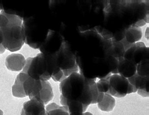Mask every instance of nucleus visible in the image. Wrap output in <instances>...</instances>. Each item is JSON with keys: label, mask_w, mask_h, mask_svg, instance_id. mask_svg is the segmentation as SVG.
I'll use <instances>...</instances> for the list:
<instances>
[{"label": "nucleus", "mask_w": 149, "mask_h": 115, "mask_svg": "<svg viewBox=\"0 0 149 115\" xmlns=\"http://www.w3.org/2000/svg\"><path fill=\"white\" fill-rule=\"evenodd\" d=\"M0 15V27L3 34L2 45L10 52L21 49L25 43L23 19L9 10H1Z\"/></svg>", "instance_id": "f257e3e1"}, {"label": "nucleus", "mask_w": 149, "mask_h": 115, "mask_svg": "<svg viewBox=\"0 0 149 115\" xmlns=\"http://www.w3.org/2000/svg\"><path fill=\"white\" fill-rule=\"evenodd\" d=\"M61 95L65 98L81 102L86 110L92 104L93 97L88 78L78 72H74L60 83Z\"/></svg>", "instance_id": "f03ea898"}, {"label": "nucleus", "mask_w": 149, "mask_h": 115, "mask_svg": "<svg viewBox=\"0 0 149 115\" xmlns=\"http://www.w3.org/2000/svg\"><path fill=\"white\" fill-rule=\"evenodd\" d=\"M25 43L34 49H38L45 39L47 33L33 17L23 20ZM48 32V31H47Z\"/></svg>", "instance_id": "7ed1b4c3"}, {"label": "nucleus", "mask_w": 149, "mask_h": 115, "mask_svg": "<svg viewBox=\"0 0 149 115\" xmlns=\"http://www.w3.org/2000/svg\"><path fill=\"white\" fill-rule=\"evenodd\" d=\"M22 72L36 80L48 81L51 78L47 72L45 55L42 53L27 59Z\"/></svg>", "instance_id": "20e7f679"}, {"label": "nucleus", "mask_w": 149, "mask_h": 115, "mask_svg": "<svg viewBox=\"0 0 149 115\" xmlns=\"http://www.w3.org/2000/svg\"><path fill=\"white\" fill-rule=\"evenodd\" d=\"M65 41L60 33L49 30L45 39L38 49L43 54H54L58 52Z\"/></svg>", "instance_id": "39448f33"}, {"label": "nucleus", "mask_w": 149, "mask_h": 115, "mask_svg": "<svg viewBox=\"0 0 149 115\" xmlns=\"http://www.w3.org/2000/svg\"><path fill=\"white\" fill-rule=\"evenodd\" d=\"M56 55L59 67L63 71L72 69L78 65L76 56L65 41L58 52L56 53Z\"/></svg>", "instance_id": "423d86ee"}, {"label": "nucleus", "mask_w": 149, "mask_h": 115, "mask_svg": "<svg viewBox=\"0 0 149 115\" xmlns=\"http://www.w3.org/2000/svg\"><path fill=\"white\" fill-rule=\"evenodd\" d=\"M129 83L127 78L119 74L112 75L109 78L108 94L117 98H123L127 94Z\"/></svg>", "instance_id": "0eeeda50"}, {"label": "nucleus", "mask_w": 149, "mask_h": 115, "mask_svg": "<svg viewBox=\"0 0 149 115\" xmlns=\"http://www.w3.org/2000/svg\"><path fill=\"white\" fill-rule=\"evenodd\" d=\"M21 112L24 115H47L45 104L36 99L24 103Z\"/></svg>", "instance_id": "6e6552de"}, {"label": "nucleus", "mask_w": 149, "mask_h": 115, "mask_svg": "<svg viewBox=\"0 0 149 115\" xmlns=\"http://www.w3.org/2000/svg\"><path fill=\"white\" fill-rule=\"evenodd\" d=\"M118 59V74L128 79L136 74V64L132 61L125 59L124 57L119 58Z\"/></svg>", "instance_id": "1a4fd4ad"}, {"label": "nucleus", "mask_w": 149, "mask_h": 115, "mask_svg": "<svg viewBox=\"0 0 149 115\" xmlns=\"http://www.w3.org/2000/svg\"><path fill=\"white\" fill-rule=\"evenodd\" d=\"M26 63L24 56L20 54H12L7 56L6 65L8 70L19 72L23 70Z\"/></svg>", "instance_id": "9d476101"}, {"label": "nucleus", "mask_w": 149, "mask_h": 115, "mask_svg": "<svg viewBox=\"0 0 149 115\" xmlns=\"http://www.w3.org/2000/svg\"><path fill=\"white\" fill-rule=\"evenodd\" d=\"M60 103L67 108L69 114H83L86 111L84 106L79 101L65 98L61 95Z\"/></svg>", "instance_id": "9b49d317"}, {"label": "nucleus", "mask_w": 149, "mask_h": 115, "mask_svg": "<svg viewBox=\"0 0 149 115\" xmlns=\"http://www.w3.org/2000/svg\"><path fill=\"white\" fill-rule=\"evenodd\" d=\"M28 75L21 72L18 75L12 86V92L13 95L17 98H24L26 97L23 88V83Z\"/></svg>", "instance_id": "f8f14e48"}, {"label": "nucleus", "mask_w": 149, "mask_h": 115, "mask_svg": "<svg viewBox=\"0 0 149 115\" xmlns=\"http://www.w3.org/2000/svg\"><path fill=\"white\" fill-rule=\"evenodd\" d=\"M126 40L130 44L139 42L142 37V29L132 25L126 30L125 34Z\"/></svg>", "instance_id": "ddd939ff"}, {"label": "nucleus", "mask_w": 149, "mask_h": 115, "mask_svg": "<svg viewBox=\"0 0 149 115\" xmlns=\"http://www.w3.org/2000/svg\"><path fill=\"white\" fill-rule=\"evenodd\" d=\"M136 48L133 53L132 62L136 65L142 61L149 60V48L146 45L140 47L136 45Z\"/></svg>", "instance_id": "4468645a"}, {"label": "nucleus", "mask_w": 149, "mask_h": 115, "mask_svg": "<svg viewBox=\"0 0 149 115\" xmlns=\"http://www.w3.org/2000/svg\"><path fill=\"white\" fill-rule=\"evenodd\" d=\"M97 104L99 109L101 111L109 112L113 111L115 107L116 100L110 94L105 93L102 101Z\"/></svg>", "instance_id": "2eb2a0df"}, {"label": "nucleus", "mask_w": 149, "mask_h": 115, "mask_svg": "<svg viewBox=\"0 0 149 115\" xmlns=\"http://www.w3.org/2000/svg\"><path fill=\"white\" fill-rule=\"evenodd\" d=\"M125 48L124 44L119 41H114L112 42V45L109 48V55L115 57L118 59L123 57L125 54Z\"/></svg>", "instance_id": "dca6fc26"}, {"label": "nucleus", "mask_w": 149, "mask_h": 115, "mask_svg": "<svg viewBox=\"0 0 149 115\" xmlns=\"http://www.w3.org/2000/svg\"><path fill=\"white\" fill-rule=\"evenodd\" d=\"M136 73L142 77L149 76V60L142 61L136 65Z\"/></svg>", "instance_id": "f3484780"}, {"label": "nucleus", "mask_w": 149, "mask_h": 115, "mask_svg": "<svg viewBox=\"0 0 149 115\" xmlns=\"http://www.w3.org/2000/svg\"><path fill=\"white\" fill-rule=\"evenodd\" d=\"M97 89L100 93L108 94L109 88V79L101 78L96 82Z\"/></svg>", "instance_id": "a211bd4d"}, {"label": "nucleus", "mask_w": 149, "mask_h": 115, "mask_svg": "<svg viewBox=\"0 0 149 115\" xmlns=\"http://www.w3.org/2000/svg\"><path fill=\"white\" fill-rule=\"evenodd\" d=\"M108 59H109V62L111 67V74L112 75L118 74V59L115 57L109 56V55L108 57Z\"/></svg>", "instance_id": "6ab92c4d"}, {"label": "nucleus", "mask_w": 149, "mask_h": 115, "mask_svg": "<svg viewBox=\"0 0 149 115\" xmlns=\"http://www.w3.org/2000/svg\"><path fill=\"white\" fill-rule=\"evenodd\" d=\"M137 90H144L149 92V76H141L139 83V87Z\"/></svg>", "instance_id": "aec40b11"}, {"label": "nucleus", "mask_w": 149, "mask_h": 115, "mask_svg": "<svg viewBox=\"0 0 149 115\" xmlns=\"http://www.w3.org/2000/svg\"><path fill=\"white\" fill-rule=\"evenodd\" d=\"M136 47V43L132 44V45L125 51L124 56H123L124 58L127 60L132 62L133 53H134V51H135Z\"/></svg>", "instance_id": "412c9836"}, {"label": "nucleus", "mask_w": 149, "mask_h": 115, "mask_svg": "<svg viewBox=\"0 0 149 115\" xmlns=\"http://www.w3.org/2000/svg\"><path fill=\"white\" fill-rule=\"evenodd\" d=\"M66 76H65L64 75L63 72L62 70H60L59 72L56 73L55 75H54L52 76L51 78L53 79L54 81L56 82H61L63 81V80H64Z\"/></svg>", "instance_id": "4be33fe9"}, {"label": "nucleus", "mask_w": 149, "mask_h": 115, "mask_svg": "<svg viewBox=\"0 0 149 115\" xmlns=\"http://www.w3.org/2000/svg\"><path fill=\"white\" fill-rule=\"evenodd\" d=\"M100 35L105 40H109L113 37V34L111 32L103 28Z\"/></svg>", "instance_id": "5701e85b"}, {"label": "nucleus", "mask_w": 149, "mask_h": 115, "mask_svg": "<svg viewBox=\"0 0 149 115\" xmlns=\"http://www.w3.org/2000/svg\"><path fill=\"white\" fill-rule=\"evenodd\" d=\"M3 42V34L2 30L0 28V54H2L5 51V48L2 45Z\"/></svg>", "instance_id": "b1692460"}, {"label": "nucleus", "mask_w": 149, "mask_h": 115, "mask_svg": "<svg viewBox=\"0 0 149 115\" xmlns=\"http://www.w3.org/2000/svg\"><path fill=\"white\" fill-rule=\"evenodd\" d=\"M146 23L144 19H141V20H139V21L136 22V23L134 24V26L141 28L142 27L145 26V25L146 24Z\"/></svg>", "instance_id": "393cba45"}, {"label": "nucleus", "mask_w": 149, "mask_h": 115, "mask_svg": "<svg viewBox=\"0 0 149 115\" xmlns=\"http://www.w3.org/2000/svg\"><path fill=\"white\" fill-rule=\"evenodd\" d=\"M149 27H147L146 28V31L145 36L146 38L147 39V40H149Z\"/></svg>", "instance_id": "a878e982"}, {"label": "nucleus", "mask_w": 149, "mask_h": 115, "mask_svg": "<svg viewBox=\"0 0 149 115\" xmlns=\"http://www.w3.org/2000/svg\"><path fill=\"white\" fill-rule=\"evenodd\" d=\"M84 115H93L90 112H86L83 113Z\"/></svg>", "instance_id": "bb28decb"}, {"label": "nucleus", "mask_w": 149, "mask_h": 115, "mask_svg": "<svg viewBox=\"0 0 149 115\" xmlns=\"http://www.w3.org/2000/svg\"><path fill=\"white\" fill-rule=\"evenodd\" d=\"M3 10L4 9H3V6L1 4H0V10Z\"/></svg>", "instance_id": "cd10ccee"}, {"label": "nucleus", "mask_w": 149, "mask_h": 115, "mask_svg": "<svg viewBox=\"0 0 149 115\" xmlns=\"http://www.w3.org/2000/svg\"><path fill=\"white\" fill-rule=\"evenodd\" d=\"M69 115H84L83 114H69Z\"/></svg>", "instance_id": "c85d7f7f"}, {"label": "nucleus", "mask_w": 149, "mask_h": 115, "mask_svg": "<svg viewBox=\"0 0 149 115\" xmlns=\"http://www.w3.org/2000/svg\"><path fill=\"white\" fill-rule=\"evenodd\" d=\"M0 115H3V112L0 109Z\"/></svg>", "instance_id": "c756f323"}, {"label": "nucleus", "mask_w": 149, "mask_h": 115, "mask_svg": "<svg viewBox=\"0 0 149 115\" xmlns=\"http://www.w3.org/2000/svg\"><path fill=\"white\" fill-rule=\"evenodd\" d=\"M21 115H24V114L23 113H22V112H21Z\"/></svg>", "instance_id": "7c9ffc66"}]
</instances>
